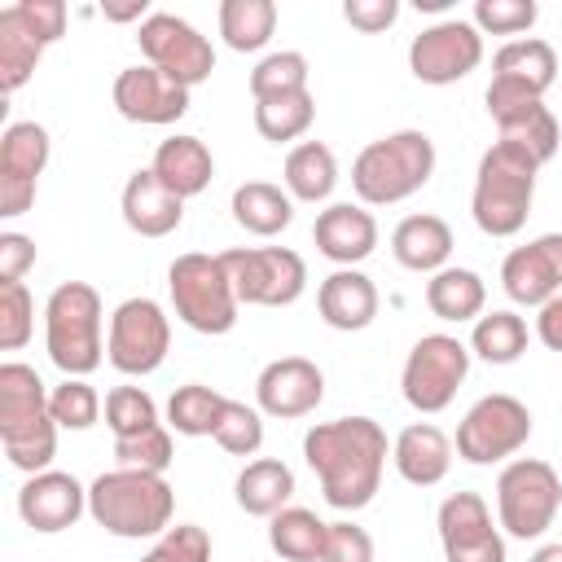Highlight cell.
I'll return each instance as SVG.
<instances>
[{"instance_id":"cell-1","label":"cell","mask_w":562,"mask_h":562,"mask_svg":"<svg viewBox=\"0 0 562 562\" xmlns=\"http://www.w3.org/2000/svg\"><path fill=\"white\" fill-rule=\"evenodd\" d=\"M303 457L321 479V492L334 509H364L386 470V430L373 417H334L316 422L303 435Z\"/></svg>"},{"instance_id":"cell-2","label":"cell","mask_w":562,"mask_h":562,"mask_svg":"<svg viewBox=\"0 0 562 562\" xmlns=\"http://www.w3.org/2000/svg\"><path fill=\"white\" fill-rule=\"evenodd\" d=\"M57 422L48 408V391L40 373L22 360L0 364V443L9 465L26 474H44L57 457Z\"/></svg>"},{"instance_id":"cell-3","label":"cell","mask_w":562,"mask_h":562,"mask_svg":"<svg viewBox=\"0 0 562 562\" xmlns=\"http://www.w3.org/2000/svg\"><path fill=\"white\" fill-rule=\"evenodd\" d=\"M88 514L97 518V527H105L110 536H123V540L162 536L176 514V492L162 474L119 465V470L92 479Z\"/></svg>"},{"instance_id":"cell-4","label":"cell","mask_w":562,"mask_h":562,"mask_svg":"<svg viewBox=\"0 0 562 562\" xmlns=\"http://www.w3.org/2000/svg\"><path fill=\"white\" fill-rule=\"evenodd\" d=\"M536 171L540 162L505 140H496L474 171V193H470V215L479 233L487 237H514L527 215H531V193H536Z\"/></svg>"},{"instance_id":"cell-5","label":"cell","mask_w":562,"mask_h":562,"mask_svg":"<svg viewBox=\"0 0 562 562\" xmlns=\"http://www.w3.org/2000/svg\"><path fill=\"white\" fill-rule=\"evenodd\" d=\"M435 171V140L417 127L369 140L351 162V189L369 206H395L413 198Z\"/></svg>"},{"instance_id":"cell-6","label":"cell","mask_w":562,"mask_h":562,"mask_svg":"<svg viewBox=\"0 0 562 562\" xmlns=\"http://www.w3.org/2000/svg\"><path fill=\"white\" fill-rule=\"evenodd\" d=\"M101 294L88 281H61L44 303V347L66 378H88L101 364Z\"/></svg>"},{"instance_id":"cell-7","label":"cell","mask_w":562,"mask_h":562,"mask_svg":"<svg viewBox=\"0 0 562 562\" xmlns=\"http://www.w3.org/2000/svg\"><path fill=\"white\" fill-rule=\"evenodd\" d=\"M167 290L176 303V316L198 329V334H228L237 325V294H233V277L224 268L220 255H176L167 268Z\"/></svg>"},{"instance_id":"cell-8","label":"cell","mask_w":562,"mask_h":562,"mask_svg":"<svg viewBox=\"0 0 562 562\" xmlns=\"http://www.w3.org/2000/svg\"><path fill=\"white\" fill-rule=\"evenodd\" d=\"M562 509V479L549 461L536 457H518L501 470L496 479V518L509 536L518 540H536L553 527Z\"/></svg>"},{"instance_id":"cell-9","label":"cell","mask_w":562,"mask_h":562,"mask_svg":"<svg viewBox=\"0 0 562 562\" xmlns=\"http://www.w3.org/2000/svg\"><path fill=\"white\" fill-rule=\"evenodd\" d=\"M220 259L233 277L237 303L246 307H290L307 290V263L290 246H237Z\"/></svg>"},{"instance_id":"cell-10","label":"cell","mask_w":562,"mask_h":562,"mask_svg":"<svg viewBox=\"0 0 562 562\" xmlns=\"http://www.w3.org/2000/svg\"><path fill=\"white\" fill-rule=\"evenodd\" d=\"M470 373V347L452 334H426L413 342L400 386L417 413H443Z\"/></svg>"},{"instance_id":"cell-11","label":"cell","mask_w":562,"mask_h":562,"mask_svg":"<svg viewBox=\"0 0 562 562\" xmlns=\"http://www.w3.org/2000/svg\"><path fill=\"white\" fill-rule=\"evenodd\" d=\"M136 44H140V53L149 57V66L162 70V75H167L171 83H180V88H198V83H206L211 70H215V48H211V40H206L193 22H184V18H176V13H149V18L140 22V31H136Z\"/></svg>"},{"instance_id":"cell-12","label":"cell","mask_w":562,"mask_h":562,"mask_svg":"<svg viewBox=\"0 0 562 562\" xmlns=\"http://www.w3.org/2000/svg\"><path fill=\"white\" fill-rule=\"evenodd\" d=\"M171 347V321L154 299H123L110 316V338H105V356L119 373L127 378H145L167 360Z\"/></svg>"},{"instance_id":"cell-13","label":"cell","mask_w":562,"mask_h":562,"mask_svg":"<svg viewBox=\"0 0 562 562\" xmlns=\"http://www.w3.org/2000/svg\"><path fill=\"white\" fill-rule=\"evenodd\" d=\"M531 439V413L514 395H483L457 426V457L470 465H492L514 457Z\"/></svg>"},{"instance_id":"cell-14","label":"cell","mask_w":562,"mask_h":562,"mask_svg":"<svg viewBox=\"0 0 562 562\" xmlns=\"http://www.w3.org/2000/svg\"><path fill=\"white\" fill-rule=\"evenodd\" d=\"M479 61H483V31L474 22H461V18L435 22L408 44V70L435 88L465 79Z\"/></svg>"},{"instance_id":"cell-15","label":"cell","mask_w":562,"mask_h":562,"mask_svg":"<svg viewBox=\"0 0 562 562\" xmlns=\"http://www.w3.org/2000/svg\"><path fill=\"white\" fill-rule=\"evenodd\" d=\"M483 101H487V114L505 145L531 154L540 167L558 154V119L549 114L544 97H531V92H518V88L492 79Z\"/></svg>"},{"instance_id":"cell-16","label":"cell","mask_w":562,"mask_h":562,"mask_svg":"<svg viewBox=\"0 0 562 562\" xmlns=\"http://www.w3.org/2000/svg\"><path fill=\"white\" fill-rule=\"evenodd\" d=\"M439 544L448 562H505V540L479 492H452L439 505Z\"/></svg>"},{"instance_id":"cell-17","label":"cell","mask_w":562,"mask_h":562,"mask_svg":"<svg viewBox=\"0 0 562 562\" xmlns=\"http://www.w3.org/2000/svg\"><path fill=\"white\" fill-rule=\"evenodd\" d=\"M48 167V132L40 123H9L0 136V215H26L35 202V180Z\"/></svg>"},{"instance_id":"cell-18","label":"cell","mask_w":562,"mask_h":562,"mask_svg":"<svg viewBox=\"0 0 562 562\" xmlns=\"http://www.w3.org/2000/svg\"><path fill=\"white\" fill-rule=\"evenodd\" d=\"M501 285L522 307H544L553 294H562V233L514 246L501 263Z\"/></svg>"},{"instance_id":"cell-19","label":"cell","mask_w":562,"mask_h":562,"mask_svg":"<svg viewBox=\"0 0 562 562\" xmlns=\"http://www.w3.org/2000/svg\"><path fill=\"white\" fill-rule=\"evenodd\" d=\"M114 110L127 123H149V127H167L176 119H184L189 110V88L171 83L162 70L154 66H127L114 79Z\"/></svg>"},{"instance_id":"cell-20","label":"cell","mask_w":562,"mask_h":562,"mask_svg":"<svg viewBox=\"0 0 562 562\" xmlns=\"http://www.w3.org/2000/svg\"><path fill=\"white\" fill-rule=\"evenodd\" d=\"M255 400H259V413L268 417H307L325 400V373L307 356H281L263 364L255 382Z\"/></svg>"},{"instance_id":"cell-21","label":"cell","mask_w":562,"mask_h":562,"mask_svg":"<svg viewBox=\"0 0 562 562\" xmlns=\"http://www.w3.org/2000/svg\"><path fill=\"white\" fill-rule=\"evenodd\" d=\"M88 509V487H79L75 474H61V470H44V474H31L18 492V514L31 531H66L79 522V514Z\"/></svg>"},{"instance_id":"cell-22","label":"cell","mask_w":562,"mask_h":562,"mask_svg":"<svg viewBox=\"0 0 562 562\" xmlns=\"http://www.w3.org/2000/svg\"><path fill=\"white\" fill-rule=\"evenodd\" d=\"M312 237H316V250L325 259H334L338 268H356L360 259L373 255L378 246V220L364 211V206H351V202H334L316 215L312 224Z\"/></svg>"},{"instance_id":"cell-23","label":"cell","mask_w":562,"mask_h":562,"mask_svg":"<svg viewBox=\"0 0 562 562\" xmlns=\"http://www.w3.org/2000/svg\"><path fill=\"white\" fill-rule=\"evenodd\" d=\"M123 220L140 237H167L184 220V198H176L149 167H140L123 184Z\"/></svg>"},{"instance_id":"cell-24","label":"cell","mask_w":562,"mask_h":562,"mask_svg":"<svg viewBox=\"0 0 562 562\" xmlns=\"http://www.w3.org/2000/svg\"><path fill=\"white\" fill-rule=\"evenodd\" d=\"M316 307H321L329 329H342V334L369 329L373 316H378V285L360 268H338V272H329L321 281Z\"/></svg>"},{"instance_id":"cell-25","label":"cell","mask_w":562,"mask_h":562,"mask_svg":"<svg viewBox=\"0 0 562 562\" xmlns=\"http://www.w3.org/2000/svg\"><path fill=\"white\" fill-rule=\"evenodd\" d=\"M391 461H395V470H400L404 483H413V487H435V483H443V474H448V465H452V443H448V435H443L439 426L413 422V426H404V430L395 435Z\"/></svg>"},{"instance_id":"cell-26","label":"cell","mask_w":562,"mask_h":562,"mask_svg":"<svg viewBox=\"0 0 562 562\" xmlns=\"http://www.w3.org/2000/svg\"><path fill=\"white\" fill-rule=\"evenodd\" d=\"M492 79L496 83H509L518 92H531V97H544L553 83H558V53L553 44L527 35V40H509L496 48L492 57Z\"/></svg>"},{"instance_id":"cell-27","label":"cell","mask_w":562,"mask_h":562,"mask_svg":"<svg viewBox=\"0 0 562 562\" xmlns=\"http://www.w3.org/2000/svg\"><path fill=\"white\" fill-rule=\"evenodd\" d=\"M149 171L176 193V198H198L211 176H215V158L211 149L198 140V136H167L158 149H154V162Z\"/></svg>"},{"instance_id":"cell-28","label":"cell","mask_w":562,"mask_h":562,"mask_svg":"<svg viewBox=\"0 0 562 562\" xmlns=\"http://www.w3.org/2000/svg\"><path fill=\"white\" fill-rule=\"evenodd\" d=\"M391 250L395 259L408 268V272H439L448 268V255H452V228L439 220V215H404L391 233Z\"/></svg>"},{"instance_id":"cell-29","label":"cell","mask_w":562,"mask_h":562,"mask_svg":"<svg viewBox=\"0 0 562 562\" xmlns=\"http://www.w3.org/2000/svg\"><path fill=\"white\" fill-rule=\"evenodd\" d=\"M44 48L48 44L40 40V31L26 22V13L18 4L0 9V88L4 92H18L31 79V70L44 57Z\"/></svg>"},{"instance_id":"cell-30","label":"cell","mask_w":562,"mask_h":562,"mask_svg":"<svg viewBox=\"0 0 562 562\" xmlns=\"http://www.w3.org/2000/svg\"><path fill=\"white\" fill-rule=\"evenodd\" d=\"M233 220L255 237H277L294 220V198L281 184L246 180L233 189Z\"/></svg>"},{"instance_id":"cell-31","label":"cell","mask_w":562,"mask_h":562,"mask_svg":"<svg viewBox=\"0 0 562 562\" xmlns=\"http://www.w3.org/2000/svg\"><path fill=\"white\" fill-rule=\"evenodd\" d=\"M237 505L246 509V514H255V518H272V514H281L285 505H290V496H294V474H290V465L285 461H277V457H259V461H250L241 474H237Z\"/></svg>"},{"instance_id":"cell-32","label":"cell","mask_w":562,"mask_h":562,"mask_svg":"<svg viewBox=\"0 0 562 562\" xmlns=\"http://www.w3.org/2000/svg\"><path fill=\"white\" fill-rule=\"evenodd\" d=\"M483 303H487V285L470 268H439L426 281V307L439 321H457V325L461 321H479L483 316Z\"/></svg>"},{"instance_id":"cell-33","label":"cell","mask_w":562,"mask_h":562,"mask_svg":"<svg viewBox=\"0 0 562 562\" xmlns=\"http://www.w3.org/2000/svg\"><path fill=\"white\" fill-rule=\"evenodd\" d=\"M338 184V158L321 140H303L285 154V193L294 202H325Z\"/></svg>"},{"instance_id":"cell-34","label":"cell","mask_w":562,"mask_h":562,"mask_svg":"<svg viewBox=\"0 0 562 562\" xmlns=\"http://www.w3.org/2000/svg\"><path fill=\"white\" fill-rule=\"evenodd\" d=\"M325 536H329V522H321L303 505H285L281 514L268 518V544L285 562H321Z\"/></svg>"},{"instance_id":"cell-35","label":"cell","mask_w":562,"mask_h":562,"mask_svg":"<svg viewBox=\"0 0 562 562\" xmlns=\"http://www.w3.org/2000/svg\"><path fill=\"white\" fill-rule=\"evenodd\" d=\"M277 31L272 0H224L220 4V35L233 53H259Z\"/></svg>"},{"instance_id":"cell-36","label":"cell","mask_w":562,"mask_h":562,"mask_svg":"<svg viewBox=\"0 0 562 562\" xmlns=\"http://www.w3.org/2000/svg\"><path fill=\"white\" fill-rule=\"evenodd\" d=\"M224 404H228V395H220V391H211V386H202V382L176 386L171 400H167V426H171L176 435H189V439L215 435Z\"/></svg>"},{"instance_id":"cell-37","label":"cell","mask_w":562,"mask_h":562,"mask_svg":"<svg viewBox=\"0 0 562 562\" xmlns=\"http://www.w3.org/2000/svg\"><path fill=\"white\" fill-rule=\"evenodd\" d=\"M470 351L487 364H514L527 351V321L518 312H487L474 321Z\"/></svg>"},{"instance_id":"cell-38","label":"cell","mask_w":562,"mask_h":562,"mask_svg":"<svg viewBox=\"0 0 562 562\" xmlns=\"http://www.w3.org/2000/svg\"><path fill=\"white\" fill-rule=\"evenodd\" d=\"M316 119V101L312 92H290V97H268L255 101V132L272 145L281 140H299Z\"/></svg>"},{"instance_id":"cell-39","label":"cell","mask_w":562,"mask_h":562,"mask_svg":"<svg viewBox=\"0 0 562 562\" xmlns=\"http://www.w3.org/2000/svg\"><path fill=\"white\" fill-rule=\"evenodd\" d=\"M290 92H307V57L303 53H268L255 70H250V97L268 101V97H290Z\"/></svg>"},{"instance_id":"cell-40","label":"cell","mask_w":562,"mask_h":562,"mask_svg":"<svg viewBox=\"0 0 562 562\" xmlns=\"http://www.w3.org/2000/svg\"><path fill=\"white\" fill-rule=\"evenodd\" d=\"M105 426L114 430V439H136L162 422H158V404L140 386H114L105 395Z\"/></svg>"},{"instance_id":"cell-41","label":"cell","mask_w":562,"mask_h":562,"mask_svg":"<svg viewBox=\"0 0 562 562\" xmlns=\"http://www.w3.org/2000/svg\"><path fill=\"white\" fill-rule=\"evenodd\" d=\"M211 439H215L224 452H233V457H255L259 443H263V413L250 408V404H241V400H228Z\"/></svg>"},{"instance_id":"cell-42","label":"cell","mask_w":562,"mask_h":562,"mask_svg":"<svg viewBox=\"0 0 562 562\" xmlns=\"http://www.w3.org/2000/svg\"><path fill=\"white\" fill-rule=\"evenodd\" d=\"M48 408H53V422L61 430H88L101 417V395L83 378H66L61 386L48 391Z\"/></svg>"},{"instance_id":"cell-43","label":"cell","mask_w":562,"mask_h":562,"mask_svg":"<svg viewBox=\"0 0 562 562\" xmlns=\"http://www.w3.org/2000/svg\"><path fill=\"white\" fill-rule=\"evenodd\" d=\"M31 329H35V299H31L26 281L0 285V351L26 347Z\"/></svg>"},{"instance_id":"cell-44","label":"cell","mask_w":562,"mask_h":562,"mask_svg":"<svg viewBox=\"0 0 562 562\" xmlns=\"http://www.w3.org/2000/svg\"><path fill=\"white\" fill-rule=\"evenodd\" d=\"M114 457L123 470H149V474H162L171 465V430L167 426H154L136 439H114Z\"/></svg>"},{"instance_id":"cell-45","label":"cell","mask_w":562,"mask_h":562,"mask_svg":"<svg viewBox=\"0 0 562 562\" xmlns=\"http://www.w3.org/2000/svg\"><path fill=\"white\" fill-rule=\"evenodd\" d=\"M540 18L536 0H474V26L487 35H518L531 31Z\"/></svg>"},{"instance_id":"cell-46","label":"cell","mask_w":562,"mask_h":562,"mask_svg":"<svg viewBox=\"0 0 562 562\" xmlns=\"http://www.w3.org/2000/svg\"><path fill=\"white\" fill-rule=\"evenodd\" d=\"M140 562H211V536L202 527H193V522L167 527L158 536V544Z\"/></svg>"},{"instance_id":"cell-47","label":"cell","mask_w":562,"mask_h":562,"mask_svg":"<svg viewBox=\"0 0 562 562\" xmlns=\"http://www.w3.org/2000/svg\"><path fill=\"white\" fill-rule=\"evenodd\" d=\"M321 562H373V540L356 522H329Z\"/></svg>"},{"instance_id":"cell-48","label":"cell","mask_w":562,"mask_h":562,"mask_svg":"<svg viewBox=\"0 0 562 562\" xmlns=\"http://www.w3.org/2000/svg\"><path fill=\"white\" fill-rule=\"evenodd\" d=\"M18 9L26 13V22L40 31L44 44H57L66 35V4L61 0H18Z\"/></svg>"},{"instance_id":"cell-49","label":"cell","mask_w":562,"mask_h":562,"mask_svg":"<svg viewBox=\"0 0 562 562\" xmlns=\"http://www.w3.org/2000/svg\"><path fill=\"white\" fill-rule=\"evenodd\" d=\"M31 263H35V241L22 233H0V285L22 281Z\"/></svg>"},{"instance_id":"cell-50","label":"cell","mask_w":562,"mask_h":562,"mask_svg":"<svg viewBox=\"0 0 562 562\" xmlns=\"http://www.w3.org/2000/svg\"><path fill=\"white\" fill-rule=\"evenodd\" d=\"M342 18L351 22V26H360V31H386L395 18H400V4L395 0H347L342 4Z\"/></svg>"},{"instance_id":"cell-51","label":"cell","mask_w":562,"mask_h":562,"mask_svg":"<svg viewBox=\"0 0 562 562\" xmlns=\"http://www.w3.org/2000/svg\"><path fill=\"white\" fill-rule=\"evenodd\" d=\"M536 334H540V342H544L549 351H562V294H553V299L540 307Z\"/></svg>"},{"instance_id":"cell-52","label":"cell","mask_w":562,"mask_h":562,"mask_svg":"<svg viewBox=\"0 0 562 562\" xmlns=\"http://www.w3.org/2000/svg\"><path fill=\"white\" fill-rule=\"evenodd\" d=\"M101 13L110 22H132V18H149L145 13V0H127V4H101Z\"/></svg>"},{"instance_id":"cell-53","label":"cell","mask_w":562,"mask_h":562,"mask_svg":"<svg viewBox=\"0 0 562 562\" xmlns=\"http://www.w3.org/2000/svg\"><path fill=\"white\" fill-rule=\"evenodd\" d=\"M527 562H562V540H558V544H540Z\"/></svg>"}]
</instances>
